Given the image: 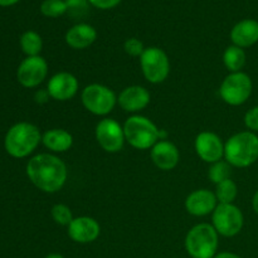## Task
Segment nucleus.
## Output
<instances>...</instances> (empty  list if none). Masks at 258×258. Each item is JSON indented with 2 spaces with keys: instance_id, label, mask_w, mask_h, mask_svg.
<instances>
[{
  "instance_id": "nucleus-1",
  "label": "nucleus",
  "mask_w": 258,
  "mask_h": 258,
  "mask_svg": "<svg viewBox=\"0 0 258 258\" xmlns=\"http://www.w3.org/2000/svg\"><path fill=\"white\" fill-rule=\"evenodd\" d=\"M29 180L44 193H57L68 179V169L64 161L54 154H38L27 164Z\"/></svg>"
},
{
  "instance_id": "nucleus-2",
  "label": "nucleus",
  "mask_w": 258,
  "mask_h": 258,
  "mask_svg": "<svg viewBox=\"0 0 258 258\" xmlns=\"http://www.w3.org/2000/svg\"><path fill=\"white\" fill-rule=\"evenodd\" d=\"M224 159L234 168H248L258 160V136L252 131L232 135L224 144Z\"/></svg>"
},
{
  "instance_id": "nucleus-3",
  "label": "nucleus",
  "mask_w": 258,
  "mask_h": 258,
  "mask_svg": "<svg viewBox=\"0 0 258 258\" xmlns=\"http://www.w3.org/2000/svg\"><path fill=\"white\" fill-rule=\"evenodd\" d=\"M42 143L39 128L29 122H18L9 128L5 136V150L17 159L30 155Z\"/></svg>"
},
{
  "instance_id": "nucleus-4",
  "label": "nucleus",
  "mask_w": 258,
  "mask_h": 258,
  "mask_svg": "<svg viewBox=\"0 0 258 258\" xmlns=\"http://www.w3.org/2000/svg\"><path fill=\"white\" fill-rule=\"evenodd\" d=\"M126 143L138 150H149L160 140V130L150 120L141 115H133L123 123Z\"/></svg>"
},
{
  "instance_id": "nucleus-5",
  "label": "nucleus",
  "mask_w": 258,
  "mask_h": 258,
  "mask_svg": "<svg viewBox=\"0 0 258 258\" xmlns=\"http://www.w3.org/2000/svg\"><path fill=\"white\" fill-rule=\"evenodd\" d=\"M219 234L211 223H199L186 233L185 249L193 258H214Z\"/></svg>"
},
{
  "instance_id": "nucleus-6",
  "label": "nucleus",
  "mask_w": 258,
  "mask_h": 258,
  "mask_svg": "<svg viewBox=\"0 0 258 258\" xmlns=\"http://www.w3.org/2000/svg\"><path fill=\"white\" fill-rule=\"evenodd\" d=\"M82 105L95 116H107L117 103V96L110 87L101 83H91L81 92Z\"/></svg>"
},
{
  "instance_id": "nucleus-7",
  "label": "nucleus",
  "mask_w": 258,
  "mask_h": 258,
  "mask_svg": "<svg viewBox=\"0 0 258 258\" xmlns=\"http://www.w3.org/2000/svg\"><path fill=\"white\" fill-rule=\"evenodd\" d=\"M140 67L148 82L159 85L170 75V60L168 54L159 47L145 48L140 57Z\"/></svg>"
},
{
  "instance_id": "nucleus-8",
  "label": "nucleus",
  "mask_w": 258,
  "mask_h": 258,
  "mask_svg": "<svg viewBox=\"0 0 258 258\" xmlns=\"http://www.w3.org/2000/svg\"><path fill=\"white\" fill-rule=\"evenodd\" d=\"M253 83L244 72L229 73L222 82L219 96L229 106H241L251 97Z\"/></svg>"
},
{
  "instance_id": "nucleus-9",
  "label": "nucleus",
  "mask_w": 258,
  "mask_h": 258,
  "mask_svg": "<svg viewBox=\"0 0 258 258\" xmlns=\"http://www.w3.org/2000/svg\"><path fill=\"white\" fill-rule=\"evenodd\" d=\"M244 217L241 209L232 204H218L212 213V226L219 236L234 237L242 231Z\"/></svg>"
},
{
  "instance_id": "nucleus-10",
  "label": "nucleus",
  "mask_w": 258,
  "mask_h": 258,
  "mask_svg": "<svg viewBox=\"0 0 258 258\" xmlns=\"http://www.w3.org/2000/svg\"><path fill=\"white\" fill-rule=\"evenodd\" d=\"M95 136L101 149L110 154H116L122 150L126 141L123 126L110 117L98 121L95 128Z\"/></svg>"
},
{
  "instance_id": "nucleus-11",
  "label": "nucleus",
  "mask_w": 258,
  "mask_h": 258,
  "mask_svg": "<svg viewBox=\"0 0 258 258\" xmlns=\"http://www.w3.org/2000/svg\"><path fill=\"white\" fill-rule=\"evenodd\" d=\"M48 76V63L40 55L27 57L18 67L17 77L25 88L38 87Z\"/></svg>"
},
{
  "instance_id": "nucleus-12",
  "label": "nucleus",
  "mask_w": 258,
  "mask_h": 258,
  "mask_svg": "<svg viewBox=\"0 0 258 258\" xmlns=\"http://www.w3.org/2000/svg\"><path fill=\"white\" fill-rule=\"evenodd\" d=\"M197 155L204 163L214 164L224 158V144L217 134L212 131H202L194 141Z\"/></svg>"
},
{
  "instance_id": "nucleus-13",
  "label": "nucleus",
  "mask_w": 258,
  "mask_h": 258,
  "mask_svg": "<svg viewBox=\"0 0 258 258\" xmlns=\"http://www.w3.org/2000/svg\"><path fill=\"white\" fill-rule=\"evenodd\" d=\"M80 90L77 77L70 72H58L49 78L47 91L50 98L59 102H66L75 97Z\"/></svg>"
},
{
  "instance_id": "nucleus-14",
  "label": "nucleus",
  "mask_w": 258,
  "mask_h": 258,
  "mask_svg": "<svg viewBox=\"0 0 258 258\" xmlns=\"http://www.w3.org/2000/svg\"><path fill=\"white\" fill-rule=\"evenodd\" d=\"M70 238L76 243H91L101 234V226L95 218L87 216L76 217L67 227Z\"/></svg>"
},
{
  "instance_id": "nucleus-15",
  "label": "nucleus",
  "mask_w": 258,
  "mask_h": 258,
  "mask_svg": "<svg viewBox=\"0 0 258 258\" xmlns=\"http://www.w3.org/2000/svg\"><path fill=\"white\" fill-rule=\"evenodd\" d=\"M151 100V95L148 88L143 86H128L123 88L117 96V105L123 111L130 113H138L145 110Z\"/></svg>"
},
{
  "instance_id": "nucleus-16",
  "label": "nucleus",
  "mask_w": 258,
  "mask_h": 258,
  "mask_svg": "<svg viewBox=\"0 0 258 258\" xmlns=\"http://www.w3.org/2000/svg\"><path fill=\"white\" fill-rule=\"evenodd\" d=\"M186 212L194 217H206L214 212L218 206L214 191L209 189H197L191 191L185 199Z\"/></svg>"
},
{
  "instance_id": "nucleus-17",
  "label": "nucleus",
  "mask_w": 258,
  "mask_h": 258,
  "mask_svg": "<svg viewBox=\"0 0 258 258\" xmlns=\"http://www.w3.org/2000/svg\"><path fill=\"white\" fill-rule=\"evenodd\" d=\"M154 165L163 171H170L178 166L180 153L175 144L169 140H159L150 150Z\"/></svg>"
},
{
  "instance_id": "nucleus-18",
  "label": "nucleus",
  "mask_w": 258,
  "mask_h": 258,
  "mask_svg": "<svg viewBox=\"0 0 258 258\" xmlns=\"http://www.w3.org/2000/svg\"><path fill=\"white\" fill-rule=\"evenodd\" d=\"M97 39V32L95 28L86 23L73 25L66 33L64 40L68 47L76 50H82L91 47Z\"/></svg>"
},
{
  "instance_id": "nucleus-19",
  "label": "nucleus",
  "mask_w": 258,
  "mask_h": 258,
  "mask_svg": "<svg viewBox=\"0 0 258 258\" xmlns=\"http://www.w3.org/2000/svg\"><path fill=\"white\" fill-rule=\"evenodd\" d=\"M231 40L233 45L248 48L258 42V22L254 19H244L237 23L231 30Z\"/></svg>"
},
{
  "instance_id": "nucleus-20",
  "label": "nucleus",
  "mask_w": 258,
  "mask_h": 258,
  "mask_svg": "<svg viewBox=\"0 0 258 258\" xmlns=\"http://www.w3.org/2000/svg\"><path fill=\"white\" fill-rule=\"evenodd\" d=\"M42 144L48 150L62 154L72 148L73 136L64 128H50L42 135Z\"/></svg>"
},
{
  "instance_id": "nucleus-21",
  "label": "nucleus",
  "mask_w": 258,
  "mask_h": 258,
  "mask_svg": "<svg viewBox=\"0 0 258 258\" xmlns=\"http://www.w3.org/2000/svg\"><path fill=\"white\" fill-rule=\"evenodd\" d=\"M247 55L243 48L237 47V45H229L226 48L223 53V63L226 66L229 73L241 72L242 68L246 64Z\"/></svg>"
},
{
  "instance_id": "nucleus-22",
  "label": "nucleus",
  "mask_w": 258,
  "mask_h": 258,
  "mask_svg": "<svg viewBox=\"0 0 258 258\" xmlns=\"http://www.w3.org/2000/svg\"><path fill=\"white\" fill-rule=\"evenodd\" d=\"M20 48L28 57H35L42 52L43 40L37 32L28 30L20 37Z\"/></svg>"
},
{
  "instance_id": "nucleus-23",
  "label": "nucleus",
  "mask_w": 258,
  "mask_h": 258,
  "mask_svg": "<svg viewBox=\"0 0 258 258\" xmlns=\"http://www.w3.org/2000/svg\"><path fill=\"white\" fill-rule=\"evenodd\" d=\"M216 198L218 204H232L238 194V186L231 178L216 185Z\"/></svg>"
},
{
  "instance_id": "nucleus-24",
  "label": "nucleus",
  "mask_w": 258,
  "mask_h": 258,
  "mask_svg": "<svg viewBox=\"0 0 258 258\" xmlns=\"http://www.w3.org/2000/svg\"><path fill=\"white\" fill-rule=\"evenodd\" d=\"M208 178L213 181L214 184H219L222 181L231 178V165L226 160H219L217 163L211 164L208 170Z\"/></svg>"
},
{
  "instance_id": "nucleus-25",
  "label": "nucleus",
  "mask_w": 258,
  "mask_h": 258,
  "mask_svg": "<svg viewBox=\"0 0 258 258\" xmlns=\"http://www.w3.org/2000/svg\"><path fill=\"white\" fill-rule=\"evenodd\" d=\"M67 10V3L63 0H44L40 5V12L44 17L48 18L62 17Z\"/></svg>"
},
{
  "instance_id": "nucleus-26",
  "label": "nucleus",
  "mask_w": 258,
  "mask_h": 258,
  "mask_svg": "<svg viewBox=\"0 0 258 258\" xmlns=\"http://www.w3.org/2000/svg\"><path fill=\"white\" fill-rule=\"evenodd\" d=\"M50 216H52V219L54 221V223L58 224V226L68 227L71 222L73 221L72 211L66 204H54L52 207V209H50Z\"/></svg>"
},
{
  "instance_id": "nucleus-27",
  "label": "nucleus",
  "mask_w": 258,
  "mask_h": 258,
  "mask_svg": "<svg viewBox=\"0 0 258 258\" xmlns=\"http://www.w3.org/2000/svg\"><path fill=\"white\" fill-rule=\"evenodd\" d=\"M123 50L126 52V54H128L130 57H141V54L145 50L144 47V43L141 42L138 38H128L123 43Z\"/></svg>"
},
{
  "instance_id": "nucleus-28",
  "label": "nucleus",
  "mask_w": 258,
  "mask_h": 258,
  "mask_svg": "<svg viewBox=\"0 0 258 258\" xmlns=\"http://www.w3.org/2000/svg\"><path fill=\"white\" fill-rule=\"evenodd\" d=\"M244 125L252 133H258V106L248 110L244 115Z\"/></svg>"
},
{
  "instance_id": "nucleus-29",
  "label": "nucleus",
  "mask_w": 258,
  "mask_h": 258,
  "mask_svg": "<svg viewBox=\"0 0 258 258\" xmlns=\"http://www.w3.org/2000/svg\"><path fill=\"white\" fill-rule=\"evenodd\" d=\"M90 4H92L93 7L98 8V9H112L116 5H118L121 3V0H88Z\"/></svg>"
},
{
  "instance_id": "nucleus-30",
  "label": "nucleus",
  "mask_w": 258,
  "mask_h": 258,
  "mask_svg": "<svg viewBox=\"0 0 258 258\" xmlns=\"http://www.w3.org/2000/svg\"><path fill=\"white\" fill-rule=\"evenodd\" d=\"M49 98H50V96H49V93H48L47 90H39V91H37L34 95L35 102L39 103V105L47 103Z\"/></svg>"
},
{
  "instance_id": "nucleus-31",
  "label": "nucleus",
  "mask_w": 258,
  "mask_h": 258,
  "mask_svg": "<svg viewBox=\"0 0 258 258\" xmlns=\"http://www.w3.org/2000/svg\"><path fill=\"white\" fill-rule=\"evenodd\" d=\"M68 9L72 10H81L86 8V0H67Z\"/></svg>"
},
{
  "instance_id": "nucleus-32",
  "label": "nucleus",
  "mask_w": 258,
  "mask_h": 258,
  "mask_svg": "<svg viewBox=\"0 0 258 258\" xmlns=\"http://www.w3.org/2000/svg\"><path fill=\"white\" fill-rule=\"evenodd\" d=\"M214 258H242L241 256L236 253H232V252H221V253H217Z\"/></svg>"
},
{
  "instance_id": "nucleus-33",
  "label": "nucleus",
  "mask_w": 258,
  "mask_h": 258,
  "mask_svg": "<svg viewBox=\"0 0 258 258\" xmlns=\"http://www.w3.org/2000/svg\"><path fill=\"white\" fill-rule=\"evenodd\" d=\"M252 208H253L254 213L258 214V190L254 193L253 198H252Z\"/></svg>"
},
{
  "instance_id": "nucleus-34",
  "label": "nucleus",
  "mask_w": 258,
  "mask_h": 258,
  "mask_svg": "<svg viewBox=\"0 0 258 258\" xmlns=\"http://www.w3.org/2000/svg\"><path fill=\"white\" fill-rule=\"evenodd\" d=\"M19 0H0V7H10V5H14Z\"/></svg>"
},
{
  "instance_id": "nucleus-35",
  "label": "nucleus",
  "mask_w": 258,
  "mask_h": 258,
  "mask_svg": "<svg viewBox=\"0 0 258 258\" xmlns=\"http://www.w3.org/2000/svg\"><path fill=\"white\" fill-rule=\"evenodd\" d=\"M45 258H64L62 254H58V253H52V254H48Z\"/></svg>"
}]
</instances>
